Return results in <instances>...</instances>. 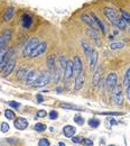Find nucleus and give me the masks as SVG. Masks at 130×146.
Instances as JSON below:
<instances>
[{
    "label": "nucleus",
    "mask_w": 130,
    "mask_h": 146,
    "mask_svg": "<svg viewBox=\"0 0 130 146\" xmlns=\"http://www.w3.org/2000/svg\"><path fill=\"white\" fill-rule=\"evenodd\" d=\"M81 44H82V47H83V50H84V53H85L86 58L89 60L93 52V47L89 44V43H86L85 40H81Z\"/></svg>",
    "instance_id": "4be33fe9"
},
{
    "label": "nucleus",
    "mask_w": 130,
    "mask_h": 146,
    "mask_svg": "<svg viewBox=\"0 0 130 146\" xmlns=\"http://www.w3.org/2000/svg\"><path fill=\"white\" fill-rule=\"evenodd\" d=\"M54 73H55V75H54V81H55V82H58V81H59V78H61L59 70H57V69H56L55 71H54Z\"/></svg>",
    "instance_id": "37998d69"
},
{
    "label": "nucleus",
    "mask_w": 130,
    "mask_h": 146,
    "mask_svg": "<svg viewBox=\"0 0 130 146\" xmlns=\"http://www.w3.org/2000/svg\"><path fill=\"white\" fill-rule=\"evenodd\" d=\"M46 48H47V43L46 42H40L39 44H38V46L35 48V51L32 53V57H37V56H40V55L43 54L45 51H46Z\"/></svg>",
    "instance_id": "9d476101"
},
{
    "label": "nucleus",
    "mask_w": 130,
    "mask_h": 146,
    "mask_svg": "<svg viewBox=\"0 0 130 146\" xmlns=\"http://www.w3.org/2000/svg\"><path fill=\"white\" fill-rule=\"evenodd\" d=\"M32 23H33L32 17H30L28 14H24V15H22V17H21V26H22L25 29L30 28Z\"/></svg>",
    "instance_id": "aec40b11"
},
{
    "label": "nucleus",
    "mask_w": 130,
    "mask_h": 146,
    "mask_svg": "<svg viewBox=\"0 0 130 146\" xmlns=\"http://www.w3.org/2000/svg\"><path fill=\"white\" fill-rule=\"evenodd\" d=\"M89 126L92 128H98L100 126V120L98 119V118H91V119H89Z\"/></svg>",
    "instance_id": "c756f323"
},
{
    "label": "nucleus",
    "mask_w": 130,
    "mask_h": 146,
    "mask_svg": "<svg viewBox=\"0 0 130 146\" xmlns=\"http://www.w3.org/2000/svg\"><path fill=\"white\" fill-rule=\"evenodd\" d=\"M7 142H8L9 144H11V145H17L18 139H14V138H7Z\"/></svg>",
    "instance_id": "c03bdc74"
},
{
    "label": "nucleus",
    "mask_w": 130,
    "mask_h": 146,
    "mask_svg": "<svg viewBox=\"0 0 130 146\" xmlns=\"http://www.w3.org/2000/svg\"><path fill=\"white\" fill-rule=\"evenodd\" d=\"M11 50H8V51H6V54L5 56L2 57V60H1V62H0V72H2V70L6 68V65L8 64V62L11 60Z\"/></svg>",
    "instance_id": "a211bd4d"
},
{
    "label": "nucleus",
    "mask_w": 130,
    "mask_h": 146,
    "mask_svg": "<svg viewBox=\"0 0 130 146\" xmlns=\"http://www.w3.org/2000/svg\"><path fill=\"white\" fill-rule=\"evenodd\" d=\"M29 72L28 69H20L18 72H17V78L19 80H26V76Z\"/></svg>",
    "instance_id": "cd10ccee"
},
{
    "label": "nucleus",
    "mask_w": 130,
    "mask_h": 146,
    "mask_svg": "<svg viewBox=\"0 0 130 146\" xmlns=\"http://www.w3.org/2000/svg\"><path fill=\"white\" fill-rule=\"evenodd\" d=\"M82 71H83L82 61H81L80 56H75L74 61H73V75H74V78H76Z\"/></svg>",
    "instance_id": "39448f33"
},
{
    "label": "nucleus",
    "mask_w": 130,
    "mask_h": 146,
    "mask_svg": "<svg viewBox=\"0 0 130 146\" xmlns=\"http://www.w3.org/2000/svg\"><path fill=\"white\" fill-rule=\"evenodd\" d=\"M72 76H73V62L69 61L67 65H66V69L64 70V79L66 81H69Z\"/></svg>",
    "instance_id": "f3484780"
},
{
    "label": "nucleus",
    "mask_w": 130,
    "mask_h": 146,
    "mask_svg": "<svg viewBox=\"0 0 130 146\" xmlns=\"http://www.w3.org/2000/svg\"><path fill=\"white\" fill-rule=\"evenodd\" d=\"M108 146H114V145H112V144H111V145H108Z\"/></svg>",
    "instance_id": "603ef678"
},
{
    "label": "nucleus",
    "mask_w": 130,
    "mask_h": 146,
    "mask_svg": "<svg viewBox=\"0 0 130 146\" xmlns=\"http://www.w3.org/2000/svg\"><path fill=\"white\" fill-rule=\"evenodd\" d=\"M56 91L58 92V93H62V92H63V88H61V87H58V88H56Z\"/></svg>",
    "instance_id": "09e8293b"
},
{
    "label": "nucleus",
    "mask_w": 130,
    "mask_h": 146,
    "mask_svg": "<svg viewBox=\"0 0 130 146\" xmlns=\"http://www.w3.org/2000/svg\"><path fill=\"white\" fill-rule=\"evenodd\" d=\"M111 93H112V97H113V100H114L115 105L121 106L122 102H123V97H122V92H121L120 87L117 86V87L113 89V91H112Z\"/></svg>",
    "instance_id": "423d86ee"
},
{
    "label": "nucleus",
    "mask_w": 130,
    "mask_h": 146,
    "mask_svg": "<svg viewBox=\"0 0 130 146\" xmlns=\"http://www.w3.org/2000/svg\"><path fill=\"white\" fill-rule=\"evenodd\" d=\"M39 43H40V40H39V38H38V37H32V38L26 43V45L24 46L22 55H24L25 57L30 56L32 53L35 51V48L38 46V44H39Z\"/></svg>",
    "instance_id": "f257e3e1"
},
{
    "label": "nucleus",
    "mask_w": 130,
    "mask_h": 146,
    "mask_svg": "<svg viewBox=\"0 0 130 146\" xmlns=\"http://www.w3.org/2000/svg\"><path fill=\"white\" fill-rule=\"evenodd\" d=\"M14 126L18 130H25L26 128L28 127V121L24 117H18V118L14 119Z\"/></svg>",
    "instance_id": "0eeeda50"
},
{
    "label": "nucleus",
    "mask_w": 130,
    "mask_h": 146,
    "mask_svg": "<svg viewBox=\"0 0 130 146\" xmlns=\"http://www.w3.org/2000/svg\"><path fill=\"white\" fill-rule=\"evenodd\" d=\"M15 66H16V60L15 58H11L9 62H8V64L6 65V68L2 70V76L3 78H6V76H8L10 73L14 72V70H15Z\"/></svg>",
    "instance_id": "1a4fd4ad"
},
{
    "label": "nucleus",
    "mask_w": 130,
    "mask_h": 146,
    "mask_svg": "<svg viewBox=\"0 0 130 146\" xmlns=\"http://www.w3.org/2000/svg\"><path fill=\"white\" fill-rule=\"evenodd\" d=\"M11 37H13V33H11V31H9V29H5V31L0 34V53H1L2 51H5V48H6L7 44H8V42L11 39Z\"/></svg>",
    "instance_id": "7ed1b4c3"
},
{
    "label": "nucleus",
    "mask_w": 130,
    "mask_h": 146,
    "mask_svg": "<svg viewBox=\"0 0 130 146\" xmlns=\"http://www.w3.org/2000/svg\"><path fill=\"white\" fill-rule=\"evenodd\" d=\"M59 107L62 109H67V110H77V111H82L83 108L79 107V106H74V105H71V104H61Z\"/></svg>",
    "instance_id": "393cba45"
},
{
    "label": "nucleus",
    "mask_w": 130,
    "mask_h": 146,
    "mask_svg": "<svg viewBox=\"0 0 130 146\" xmlns=\"http://www.w3.org/2000/svg\"><path fill=\"white\" fill-rule=\"evenodd\" d=\"M84 81H85V75H84V71L80 73L76 78H75V82H74V90L75 91H79L83 88L84 86Z\"/></svg>",
    "instance_id": "6e6552de"
},
{
    "label": "nucleus",
    "mask_w": 130,
    "mask_h": 146,
    "mask_svg": "<svg viewBox=\"0 0 130 146\" xmlns=\"http://www.w3.org/2000/svg\"><path fill=\"white\" fill-rule=\"evenodd\" d=\"M117 82H118V75L113 72L109 73L106 79V87H107L108 91H113V89L117 87Z\"/></svg>",
    "instance_id": "20e7f679"
},
{
    "label": "nucleus",
    "mask_w": 130,
    "mask_h": 146,
    "mask_svg": "<svg viewBox=\"0 0 130 146\" xmlns=\"http://www.w3.org/2000/svg\"><path fill=\"white\" fill-rule=\"evenodd\" d=\"M46 128H47V126H46L45 124H42V123H37V124L34 126V129H35L36 131H38V133L45 131V130H46Z\"/></svg>",
    "instance_id": "473e14b6"
},
{
    "label": "nucleus",
    "mask_w": 130,
    "mask_h": 146,
    "mask_svg": "<svg viewBox=\"0 0 130 146\" xmlns=\"http://www.w3.org/2000/svg\"><path fill=\"white\" fill-rule=\"evenodd\" d=\"M48 117H49V119L55 120V119H57V117H58V113H57L56 110H51L49 113H48Z\"/></svg>",
    "instance_id": "c9c22d12"
},
{
    "label": "nucleus",
    "mask_w": 130,
    "mask_h": 146,
    "mask_svg": "<svg viewBox=\"0 0 130 146\" xmlns=\"http://www.w3.org/2000/svg\"><path fill=\"white\" fill-rule=\"evenodd\" d=\"M7 104H8V106H10L13 109H18L19 107H20V104H19V102H16V101H8Z\"/></svg>",
    "instance_id": "e433bc0d"
},
{
    "label": "nucleus",
    "mask_w": 130,
    "mask_h": 146,
    "mask_svg": "<svg viewBox=\"0 0 130 146\" xmlns=\"http://www.w3.org/2000/svg\"><path fill=\"white\" fill-rule=\"evenodd\" d=\"M36 99H37V102H39V104L44 102V98H43V96L40 93H38L37 96H36Z\"/></svg>",
    "instance_id": "a18cd8bd"
},
{
    "label": "nucleus",
    "mask_w": 130,
    "mask_h": 146,
    "mask_svg": "<svg viewBox=\"0 0 130 146\" xmlns=\"http://www.w3.org/2000/svg\"><path fill=\"white\" fill-rule=\"evenodd\" d=\"M101 81H102V69H101V68H98V69L95 70L94 74H93V79H92L93 86H94V87H98Z\"/></svg>",
    "instance_id": "2eb2a0df"
},
{
    "label": "nucleus",
    "mask_w": 130,
    "mask_h": 146,
    "mask_svg": "<svg viewBox=\"0 0 130 146\" xmlns=\"http://www.w3.org/2000/svg\"><path fill=\"white\" fill-rule=\"evenodd\" d=\"M71 139H72V142H73V143L79 144V143H82V139H83V138H82L81 136H73Z\"/></svg>",
    "instance_id": "79ce46f5"
},
{
    "label": "nucleus",
    "mask_w": 130,
    "mask_h": 146,
    "mask_svg": "<svg viewBox=\"0 0 130 146\" xmlns=\"http://www.w3.org/2000/svg\"><path fill=\"white\" fill-rule=\"evenodd\" d=\"M82 144H83V146H93V142L92 139H90V138H83L82 139Z\"/></svg>",
    "instance_id": "4c0bfd02"
},
{
    "label": "nucleus",
    "mask_w": 130,
    "mask_h": 146,
    "mask_svg": "<svg viewBox=\"0 0 130 146\" xmlns=\"http://www.w3.org/2000/svg\"><path fill=\"white\" fill-rule=\"evenodd\" d=\"M90 16L92 17V19L94 20V23L96 24V26H98L99 31H101V33H106V26H104V24L101 21V19L99 18L94 13H91V14H90Z\"/></svg>",
    "instance_id": "6ab92c4d"
},
{
    "label": "nucleus",
    "mask_w": 130,
    "mask_h": 146,
    "mask_svg": "<svg viewBox=\"0 0 130 146\" xmlns=\"http://www.w3.org/2000/svg\"><path fill=\"white\" fill-rule=\"evenodd\" d=\"M73 120H74V123H76L77 125H83L84 124V118L81 115H75Z\"/></svg>",
    "instance_id": "72a5a7b5"
},
{
    "label": "nucleus",
    "mask_w": 130,
    "mask_h": 146,
    "mask_svg": "<svg viewBox=\"0 0 130 146\" xmlns=\"http://www.w3.org/2000/svg\"><path fill=\"white\" fill-rule=\"evenodd\" d=\"M126 94H127V97H128V99L130 100V84L127 87V90H126Z\"/></svg>",
    "instance_id": "49530a36"
},
{
    "label": "nucleus",
    "mask_w": 130,
    "mask_h": 146,
    "mask_svg": "<svg viewBox=\"0 0 130 146\" xmlns=\"http://www.w3.org/2000/svg\"><path fill=\"white\" fill-rule=\"evenodd\" d=\"M58 62H59L61 68H62L63 70H65V69H66V65H67V62H69L67 57H66V56H64V55H61V56H59V58H58Z\"/></svg>",
    "instance_id": "c85d7f7f"
},
{
    "label": "nucleus",
    "mask_w": 130,
    "mask_h": 146,
    "mask_svg": "<svg viewBox=\"0 0 130 146\" xmlns=\"http://www.w3.org/2000/svg\"><path fill=\"white\" fill-rule=\"evenodd\" d=\"M113 25H114L117 28H119V29H122V31L127 28V23H126V21H125V20H123L122 18H118L117 20H115V23H114Z\"/></svg>",
    "instance_id": "a878e982"
},
{
    "label": "nucleus",
    "mask_w": 130,
    "mask_h": 146,
    "mask_svg": "<svg viewBox=\"0 0 130 146\" xmlns=\"http://www.w3.org/2000/svg\"><path fill=\"white\" fill-rule=\"evenodd\" d=\"M86 33H88V34L90 35V37H91V38H93V40L95 42L96 46H98V47H100V46H101V44H102V42H101V39H100V36H99L98 32H96L95 29L89 28V29L86 31Z\"/></svg>",
    "instance_id": "dca6fc26"
},
{
    "label": "nucleus",
    "mask_w": 130,
    "mask_h": 146,
    "mask_svg": "<svg viewBox=\"0 0 130 146\" xmlns=\"http://www.w3.org/2000/svg\"><path fill=\"white\" fill-rule=\"evenodd\" d=\"M58 146H66V144L63 143V142H59V143H58Z\"/></svg>",
    "instance_id": "3c124183"
},
{
    "label": "nucleus",
    "mask_w": 130,
    "mask_h": 146,
    "mask_svg": "<svg viewBox=\"0 0 130 146\" xmlns=\"http://www.w3.org/2000/svg\"><path fill=\"white\" fill-rule=\"evenodd\" d=\"M129 84H130V68L126 71L125 76H123V86L128 87Z\"/></svg>",
    "instance_id": "2f4dec72"
},
{
    "label": "nucleus",
    "mask_w": 130,
    "mask_h": 146,
    "mask_svg": "<svg viewBox=\"0 0 130 146\" xmlns=\"http://www.w3.org/2000/svg\"><path fill=\"white\" fill-rule=\"evenodd\" d=\"M123 46H125V43H122V42H112L109 47H110V50H112V51H115V50L122 48Z\"/></svg>",
    "instance_id": "bb28decb"
},
{
    "label": "nucleus",
    "mask_w": 130,
    "mask_h": 146,
    "mask_svg": "<svg viewBox=\"0 0 130 146\" xmlns=\"http://www.w3.org/2000/svg\"><path fill=\"white\" fill-rule=\"evenodd\" d=\"M51 72H44L42 73L40 75H38V78L36 79V81L33 83V87L35 88H42L44 86H46L47 83H49L52 76H51Z\"/></svg>",
    "instance_id": "f03ea898"
},
{
    "label": "nucleus",
    "mask_w": 130,
    "mask_h": 146,
    "mask_svg": "<svg viewBox=\"0 0 130 146\" xmlns=\"http://www.w3.org/2000/svg\"><path fill=\"white\" fill-rule=\"evenodd\" d=\"M101 115H106V116H121L122 112H113V111H106V112H101Z\"/></svg>",
    "instance_id": "ea45409f"
},
{
    "label": "nucleus",
    "mask_w": 130,
    "mask_h": 146,
    "mask_svg": "<svg viewBox=\"0 0 130 146\" xmlns=\"http://www.w3.org/2000/svg\"><path fill=\"white\" fill-rule=\"evenodd\" d=\"M5 54H6V51H2V52L0 53V62H1V60H2V57L5 56Z\"/></svg>",
    "instance_id": "de8ad7c7"
},
{
    "label": "nucleus",
    "mask_w": 130,
    "mask_h": 146,
    "mask_svg": "<svg viewBox=\"0 0 130 146\" xmlns=\"http://www.w3.org/2000/svg\"><path fill=\"white\" fill-rule=\"evenodd\" d=\"M96 63H98V52L95 50H93L92 54H91L90 58H89V65H90V69L91 70H94Z\"/></svg>",
    "instance_id": "b1692460"
},
{
    "label": "nucleus",
    "mask_w": 130,
    "mask_h": 146,
    "mask_svg": "<svg viewBox=\"0 0 130 146\" xmlns=\"http://www.w3.org/2000/svg\"><path fill=\"white\" fill-rule=\"evenodd\" d=\"M38 78V73L36 70H29V72L27 74V76H26V83L28 84V86H33V83L36 81V79Z\"/></svg>",
    "instance_id": "ddd939ff"
},
{
    "label": "nucleus",
    "mask_w": 130,
    "mask_h": 146,
    "mask_svg": "<svg viewBox=\"0 0 130 146\" xmlns=\"http://www.w3.org/2000/svg\"><path fill=\"white\" fill-rule=\"evenodd\" d=\"M75 133H76V128L74 126H72V125H65L63 127V134L67 138H72L75 135Z\"/></svg>",
    "instance_id": "4468645a"
},
{
    "label": "nucleus",
    "mask_w": 130,
    "mask_h": 146,
    "mask_svg": "<svg viewBox=\"0 0 130 146\" xmlns=\"http://www.w3.org/2000/svg\"><path fill=\"white\" fill-rule=\"evenodd\" d=\"M49 145H51V143L46 138H42V139L38 141V146H49Z\"/></svg>",
    "instance_id": "f704fd0d"
},
{
    "label": "nucleus",
    "mask_w": 130,
    "mask_h": 146,
    "mask_svg": "<svg viewBox=\"0 0 130 146\" xmlns=\"http://www.w3.org/2000/svg\"><path fill=\"white\" fill-rule=\"evenodd\" d=\"M5 117L7 119L11 120V119H15L16 118V115H15V112L11 109H6V111H5Z\"/></svg>",
    "instance_id": "7c9ffc66"
},
{
    "label": "nucleus",
    "mask_w": 130,
    "mask_h": 146,
    "mask_svg": "<svg viewBox=\"0 0 130 146\" xmlns=\"http://www.w3.org/2000/svg\"><path fill=\"white\" fill-rule=\"evenodd\" d=\"M14 15H15V8H14V7L7 8L6 11H5V14H3V20H5L6 23L10 21V20L13 19V17H14Z\"/></svg>",
    "instance_id": "5701e85b"
},
{
    "label": "nucleus",
    "mask_w": 130,
    "mask_h": 146,
    "mask_svg": "<svg viewBox=\"0 0 130 146\" xmlns=\"http://www.w3.org/2000/svg\"><path fill=\"white\" fill-rule=\"evenodd\" d=\"M117 124V121L114 120V119H111V121H110V125H115Z\"/></svg>",
    "instance_id": "8fccbe9b"
},
{
    "label": "nucleus",
    "mask_w": 130,
    "mask_h": 146,
    "mask_svg": "<svg viewBox=\"0 0 130 146\" xmlns=\"http://www.w3.org/2000/svg\"><path fill=\"white\" fill-rule=\"evenodd\" d=\"M46 116H47V112H46L45 110H38L37 115H36L37 118H44V117H46Z\"/></svg>",
    "instance_id": "a19ab883"
},
{
    "label": "nucleus",
    "mask_w": 130,
    "mask_h": 146,
    "mask_svg": "<svg viewBox=\"0 0 130 146\" xmlns=\"http://www.w3.org/2000/svg\"><path fill=\"white\" fill-rule=\"evenodd\" d=\"M81 19H82V21H84L90 28H92V29H95V31H98L99 28H98V26H96V24L94 23V20L92 19V17L90 16V15H88V14H83L82 16H81Z\"/></svg>",
    "instance_id": "f8f14e48"
},
{
    "label": "nucleus",
    "mask_w": 130,
    "mask_h": 146,
    "mask_svg": "<svg viewBox=\"0 0 130 146\" xmlns=\"http://www.w3.org/2000/svg\"><path fill=\"white\" fill-rule=\"evenodd\" d=\"M47 68H48L49 72H54L56 70V57L54 54L49 55L47 57Z\"/></svg>",
    "instance_id": "412c9836"
},
{
    "label": "nucleus",
    "mask_w": 130,
    "mask_h": 146,
    "mask_svg": "<svg viewBox=\"0 0 130 146\" xmlns=\"http://www.w3.org/2000/svg\"><path fill=\"white\" fill-rule=\"evenodd\" d=\"M0 130H1L2 133H7V131L9 130V125H8L7 123H2V124L0 125Z\"/></svg>",
    "instance_id": "58836bf2"
},
{
    "label": "nucleus",
    "mask_w": 130,
    "mask_h": 146,
    "mask_svg": "<svg viewBox=\"0 0 130 146\" xmlns=\"http://www.w3.org/2000/svg\"><path fill=\"white\" fill-rule=\"evenodd\" d=\"M103 14H104V16H106L107 18H108L109 20H110V21H111L112 24H114V23H115V20L118 19V16H117L115 11H114L112 8L106 7V8L103 9Z\"/></svg>",
    "instance_id": "9b49d317"
}]
</instances>
